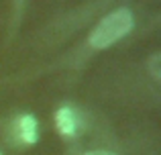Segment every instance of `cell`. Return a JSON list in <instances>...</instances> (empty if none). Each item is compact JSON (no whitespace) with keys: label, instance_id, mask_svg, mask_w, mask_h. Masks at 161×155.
I'll use <instances>...</instances> for the list:
<instances>
[{"label":"cell","instance_id":"obj_4","mask_svg":"<svg viewBox=\"0 0 161 155\" xmlns=\"http://www.w3.org/2000/svg\"><path fill=\"white\" fill-rule=\"evenodd\" d=\"M149 72L153 80H161V53H155L149 59Z\"/></svg>","mask_w":161,"mask_h":155},{"label":"cell","instance_id":"obj_3","mask_svg":"<svg viewBox=\"0 0 161 155\" xmlns=\"http://www.w3.org/2000/svg\"><path fill=\"white\" fill-rule=\"evenodd\" d=\"M55 125H57V131L61 133V135L71 137L78 131V116H75V112L71 110L69 106H63V108H59L57 114H55Z\"/></svg>","mask_w":161,"mask_h":155},{"label":"cell","instance_id":"obj_1","mask_svg":"<svg viewBox=\"0 0 161 155\" xmlns=\"http://www.w3.org/2000/svg\"><path fill=\"white\" fill-rule=\"evenodd\" d=\"M135 27L133 12L129 8H118V10L106 14L90 33V45L94 49H106L112 43L126 37Z\"/></svg>","mask_w":161,"mask_h":155},{"label":"cell","instance_id":"obj_6","mask_svg":"<svg viewBox=\"0 0 161 155\" xmlns=\"http://www.w3.org/2000/svg\"><path fill=\"white\" fill-rule=\"evenodd\" d=\"M0 155H2V153H0Z\"/></svg>","mask_w":161,"mask_h":155},{"label":"cell","instance_id":"obj_5","mask_svg":"<svg viewBox=\"0 0 161 155\" xmlns=\"http://www.w3.org/2000/svg\"><path fill=\"white\" fill-rule=\"evenodd\" d=\"M84 155H114V153H110V151H88V153H84Z\"/></svg>","mask_w":161,"mask_h":155},{"label":"cell","instance_id":"obj_2","mask_svg":"<svg viewBox=\"0 0 161 155\" xmlns=\"http://www.w3.org/2000/svg\"><path fill=\"white\" fill-rule=\"evenodd\" d=\"M19 139L25 145H35L39 139V129H37V119L33 114H23L19 119Z\"/></svg>","mask_w":161,"mask_h":155}]
</instances>
